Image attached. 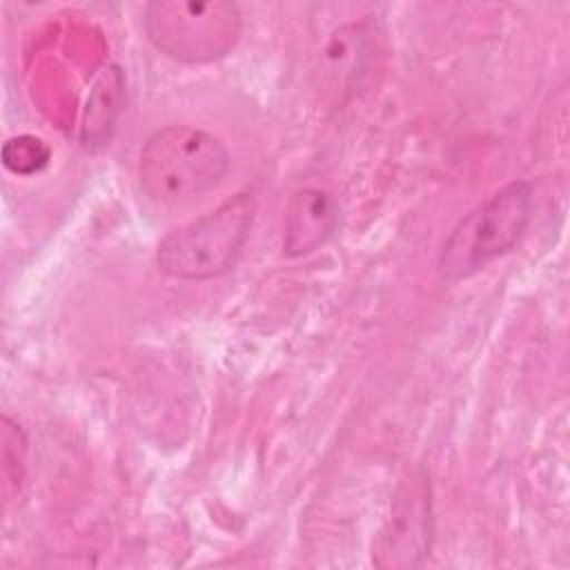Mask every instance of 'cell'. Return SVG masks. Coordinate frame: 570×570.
I'll return each instance as SVG.
<instances>
[{"label":"cell","mask_w":570,"mask_h":570,"mask_svg":"<svg viewBox=\"0 0 570 570\" xmlns=\"http://www.w3.org/2000/svg\"><path fill=\"white\" fill-rule=\"evenodd\" d=\"M532 216V185L512 180L465 214L439 252L445 281H461L503 256L523 236Z\"/></svg>","instance_id":"7a4b0ae2"},{"label":"cell","mask_w":570,"mask_h":570,"mask_svg":"<svg viewBox=\"0 0 570 570\" xmlns=\"http://www.w3.org/2000/svg\"><path fill=\"white\" fill-rule=\"evenodd\" d=\"M145 31L165 56L205 62L225 56L236 45L240 11L225 0H158L145 7Z\"/></svg>","instance_id":"277c9868"},{"label":"cell","mask_w":570,"mask_h":570,"mask_svg":"<svg viewBox=\"0 0 570 570\" xmlns=\"http://www.w3.org/2000/svg\"><path fill=\"white\" fill-rule=\"evenodd\" d=\"M105 87L98 85L96 91H94V100H98L102 107H89L87 111V125H85V138L87 140H96V138H105L107 136V129L111 127L114 122V116H116V107H107L105 105H118L116 98H118V89H122V82H120V76L114 71L111 78L107 76V91H102Z\"/></svg>","instance_id":"9c48e42d"},{"label":"cell","mask_w":570,"mask_h":570,"mask_svg":"<svg viewBox=\"0 0 570 570\" xmlns=\"http://www.w3.org/2000/svg\"><path fill=\"white\" fill-rule=\"evenodd\" d=\"M338 225L334 198L316 187H303L292 194L285 209L283 249L287 256H305L321 247Z\"/></svg>","instance_id":"8992f818"},{"label":"cell","mask_w":570,"mask_h":570,"mask_svg":"<svg viewBox=\"0 0 570 570\" xmlns=\"http://www.w3.org/2000/svg\"><path fill=\"white\" fill-rule=\"evenodd\" d=\"M434 539L430 476L423 468L407 472L390 503V512L374 537L372 561L383 570L421 568Z\"/></svg>","instance_id":"5b68a950"},{"label":"cell","mask_w":570,"mask_h":570,"mask_svg":"<svg viewBox=\"0 0 570 570\" xmlns=\"http://www.w3.org/2000/svg\"><path fill=\"white\" fill-rule=\"evenodd\" d=\"M229 169V151L209 131L169 125L156 129L138 156L142 191L158 205H183L214 189Z\"/></svg>","instance_id":"6da1fadb"},{"label":"cell","mask_w":570,"mask_h":570,"mask_svg":"<svg viewBox=\"0 0 570 570\" xmlns=\"http://www.w3.org/2000/svg\"><path fill=\"white\" fill-rule=\"evenodd\" d=\"M51 158V149L42 138L22 134L13 136L2 145V163L11 174L31 176L47 167Z\"/></svg>","instance_id":"52a82bcc"},{"label":"cell","mask_w":570,"mask_h":570,"mask_svg":"<svg viewBox=\"0 0 570 570\" xmlns=\"http://www.w3.org/2000/svg\"><path fill=\"white\" fill-rule=\"evenodd\" d=\"M254 223V198L240 191L212 212L171 229L156 252L158 267L174 278L205 281L238 258Z\"/></svg>","instance_id":"3957f363"},{"label":"cell","mask_w":570,"mask_h":570,"mask_svg":"<svg viewBox=\"0 0 570 570\" xmlns=\"http://www.w3.org/2000/svg\"><path fill=\"white\" fill-rule=\"evenodd\" d=\"M24 434L9 416H2V472H4V492L11 488L20 490L24 481Z\"/></svg>","instance_id":"ba28073f"}]
</instances>
